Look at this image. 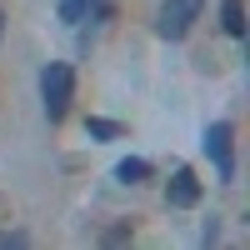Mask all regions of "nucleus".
<instances>
[{
    "label": "nucleus",
    "instance_id": "1",
    "mask_svg": "<svg viewBox=\"0 0 250 250\" xmlns=\"http://www.w3.org/2000/svg\"><path fill=\"white\" fill-rule=\"evenodd\" d=\"M40 95H45V115L60 120L70 110V95H75V70L70 65H45V75H40Z\"/></svg>",
    "mask_w": 250,
    "mask_h": 250
},
{
    "label": "nucleus",
    "instance_id": "2",
    "mask_svg": "<svg viewBox=\"0 0 250 250\" xmlns=\"http://www.w3.org/2000/svg\"><path fill=\"white\" fill-rule=\"evenodd\" d=\"M205 155L215 160V175L220 180H235V130L225 120L205 125Z\"/></svg>",
    "mask_w": 250,
    "mask_h": 250
},
{
    "label": "nucleus",
    "instance_id": "3",
    "mask_svg": "<svg viewBox=\"0 0 250 250\" xmlns=\"http://www.w3.org/2000/svg\"><path fill=\"white\" fill-rule=\"evenodd\" d=\"M200 5H205V0H165V5H160V20H155V30H160L165 40H180V35L200 20Z\"/></svg>",
    "mask_w": 250,
    "mask_h": 250
},
{
    "label": "nucleus",
    "instance_id": "4",
    "mask_svg": "<svg viewBox=\"0 0 250 250\" xmlns=\"http://www.w3.org/2000/svg\"><path fill=\"white\" fill-rule=\"evenodd\" d=\"M165 200H170L175 210H190V205L200 200V180H195L190 165H180V170L170 175V185H165Z\"/></svg>",
    "mask_w": 250,
    "mask_h": 250
},
{
    "label": "nucleus",
    "instance_id": "5",
    "mask_svg": "<svg viewBox=\"0 0 250 250\" xmlns=\"http://www.w3.org/2000/svg\"><path fill=\"white\" fill-rule=\"evenodd\" d=\"M220 25L230 30L235 40L245 35V5H240V0H220Z\"/></svg>",
    "mask_w": 250,
    "mask_h": 250
},
{
    "label": "nucleus",
    "instance_id": "6",
    "mask_svg": "<svg viewBox=\"0 0 250 250\" xmlns=\"http://www.w3.org/2000/svg\"><path fill=\"white\" fill-rule=\"evenodd\" d=\"M115 180H125V185H140V180H150V160H120L115 165Z\"/></svg>",
    "mask_w": 250,
    "mask_h": 250
},
{
    "label": "nucleus",
    "instance_id": "7",
    "mask_svg": "<svg viewBox=\"0 0 250 250\" xmlns=\"http://www.w3.org/2000/svg\"><path fill=\"white\" fill-rule=\"evenodd\" d=\"M85 135H95V140H120L125 130H120L115 120H100V115H95V120H85Z\"/></svg>",
    "mask_w": 250,
    "mask_h": 250
},
{
    "label": "nucleus",
    "instance_id": "8",
    "mask_svg": "<svg viewBox=\"0 0 250 250\" xmlns=\"http://www.w3.org/2000/svg\"><path fill=\"white\" fill-rule=\"evenodd\" d=\"M0 25H5V20H0Z\"/></svg>",
    "mask_w": 250,
    "mask_h": 250
}]
</instances>
